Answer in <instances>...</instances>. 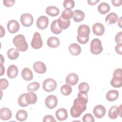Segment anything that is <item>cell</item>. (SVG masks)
Wrapping results in <instances>:
<instances>
[{"mask_svg": "<svg viewBox=\"0 0 122 122\" xmlns=\"http://www.w3.org/2000/svg\"><path fill=\"white\" fill-rule=\"evenodd\" d=\"M77 32V40L78 42L81 44L87 43L89 40L90 27L86 24H82L78 27Z\"/></svg>", "mask_w": 122, "mask_h": 122, "instance_id": "cell-1", "label": "cell"}, {"mask_svg": "<svg viewBox=\"0 0 122 122\" xmlns=\"http://www.w3.org/2000/svg\"><path fill=\"white\" fill-rule=\"evenodd\" d=\"M13 43L16 49L20 51H25L28 48L25 38L22 34H18L15 36L13 39Z\"/></svg>", "mask_w": 122, "mask_h": 122, "instance_id": "cell-2", "label": "cell"}, {"mask_svg": "<svg viewBox=\"0 0 122 122\" xmlns=\"http://www.w3.org/2000/svg\"><path fill=\"white\" fill-rule=\"evenodd\" d=\"M86 109V105H84L79 102L77 99L73 101V106L70 110L71 116L73 118H78L80 116L81 113Z\"/></svg>", "mask_w": 122, "mask_h": 122, "instance_id": "cell-3", "label": "cell"}, {"mask_svg": "<svg viewBox=\"0 0 122 122\" xmlns=\"http://www.w3.org/2000/svg\"><path fill=\"white\" fill-rule=\"evenodd\" d=\"M111 85L114 88H120L122 86V71L121 68L116 69L113 72V78L111 81Z\"/></svg>", "mask_w": 122, "mask_h": 122, "instance_id": "cell-4", "label": "cell"}, {"mask_svg": "<svg viewBox=\"0 0 122 122\" xmlns=\"http://www.w3.org/2000/svg\"><path fill=\"white\" fill-rule=\"evenodd\" d=\"M103 50L102 45V42L100 40L97 38L93 39L90 43V51L93 54L98 55Z\"/></svg>", "mask_w": 122, "mask_h": 122, "instance_id": "cell-5", "label": "cell"}, {"mask_svg": "<svg viewBox=\"0 0 122 122\" xmlns=\"http://www.w3.org/2000/svg\"><path fill=\"white\" fill-rule=\"evenodd\" d=\"M56 87L57 82L54 79L48 78L45 80L43 82L42 88L45 92H52L56 89Z\"/></svg>", "mask_w": 122, "mask_h": 122, "instance_id": "cell-6", "label": "cell"}, {"mask_svg": "<svg viewBox=\"0 0 122 122\" xmlns=\"http://www.w3.org/2000/svg\"><path fill=\"white\" fill-rule=\"evenodd\" d=\"M122 105H120L119 107L114 105L112 106L110 108L108 111V116L110 119H115L118 117L119 115H120V117H122Z\"/></svg>", "mask_w": 122, "mask_h": 122, "instance_id": "cell-7", "label": "cell"}, {"mask_svg": "<svg viewBox=\"0 0 122 122\" xmlns=\"http://www.w3.org/2000/svg\"><path fill=\"white\" fill-rule=\"evenodd\" d=\"M43 43L40 34L36 32L34 33L31 42V46L34 49H39L42 46Z\"/></svg>", "mask_w": 122, "mask_h": 122, "instance_id": "cell-8", "label": "cell"}, {"mask_svg": "<svg viewBox=\"0 0 122 122\" xmlns=\"http://www.w3.org/2000/svg\"><path fill=\"white\" fill-rule=\"evenodd\" d=\"M33 17L30 14H22L20 18V20L22 25L26 27H29L31 26L33 23Z\"/></svg>", "mask_w": 122, "mask_h": 122, "instance_id": "cell-9", "label": "cell"}, {"mask_svg": "<svg viewBox=\"0 0 122 122\" xmlns=\"http://www.w3.org/2000/svg\"><path fill=\"white\" fill-rule=\"evenodd\" d=\"M58 103V99L57 97L53 95L48 96L45 100V104L49 109H53L55 108Z\"/></svg>", "mask_w": 122, "mask_h": 122, "instance_id": "cell-10", "label": "cell"}, {"mask_svg": "<svg viewBox=\"0 0 122 122\" xmlns=\"http://www.w3.org/2000/svg\"><path fill=\"white\" fill-rule=\"evenodd\" d=\"M106 109L103 105L99 104L94 107L93 109V113L97 118H102L106 113Z\"/></svg>", "mask_w": 122, "mask_h": 122, "instance_id": "cell-11", "label": "cell"}, {"mask_svg": "<svg viewBox=\"0 0 122 122\" xmlns=\"http://www.w3.org/2000/svg\"><path fill=\"white\" fill-rule=\"evenodd\" d=\"M7 27L8 31L13 34L18 31L20 29V24L17 20H12L8 22Z\"/></svg>", "mask_w": 122, "mask_h": 122, "instance_id": "cell-12", "label": "cell"}, {"mask_svg": "<svg viewBox=\"0 0 122 122\" xmlns=\"http://www.w3.org/2000/svg\"><path fill=\"white\" fill-rule=\"evenodd\" d=\"M49 24V19L45 16H40L36 21L37 27L41 30H44L47 28Z\"/></svg>", "mask_w": 122, "mask_h": 122, "instance_id": "cell-13", "label": "cell"}, {"mask_svg": "<svg viewBox=\"0 0 122 122\" xmlns=\"http://www.w3.org/2000/svg\"><path fill=\"white\" fill-rule=\"evenodd\" d=\"M33 69L34 71L39 74H42L46 72L47 68L45 64L42 61H36L33 65Z\"/></svg>", "mask_w": 122, "mask_h": 122, "instance_id": "cell-14", "label": "cell"}, {"mask_svg": "<svg viewBox=\"0 0 122 122\" xmlns=\"http://www.w3.org/2000/svg\"><path fill=\"white\" fill-rule=\"evenodd\" d=\"M92 32L97 36H102L105 31V28L104 25L99 22L95 23L92 26Z\"/></svg>", "mask_w": 122, "mask_h": 122, "instance_id": "cell-15", "label": "cell"}, {"mask_svg": "<svg viewBox=\"0 0 122 122\" xmlns=\"http://www.w3.org/2000/svg\"><path fill=\"white\" fill-rule=\"evenodd\" d=\"M79 81V77L77 74L75 73H71L68 74L65 79V81L67 84L74 86L76 85Z\"/></svg>", "mask_w": 122, "mask_h": 122, "instance_id": "cell-16", "label": "cell"}, {"mask_svg": "<svg viewBox=\"0 0 122 122\" xmlns=\"http://www.w3.org/2000/svg\"><path fill=\"white\" fill-rule=\"evenodd\" d=\"M12 116L11 111L8 108L4 107L0 110V118L2 120H10Z\"/></svg>", "mask_w": 122, "mask_h": 122, "instance_id": "cell-17", "label": "cell"}, {"mask_svg": "<svg viewBox=\"0 0 122 122\" xmlns=\"http://www.w3.org/2000/svg\"><path fill=\"white\" fill-rule=\"evenodd\" d=\"M55 116L60 121H63L68 117V112L66 109L64 108H60L55 112Z\"/></svg>", "mask_w": 122, "mask_h": 122, "instance_id": "cell-18", "label": "cell"}, {"mask_svg": "<svg viewBox=\"0 0 122 122\" xmlns=\"http://www.w3.org/2000/svg\"><path fill=\"white\" fill-rule=\"evenodd\" d=\"M68 50L70 53L74 56L79 55L81 51L80 46L76 43H73L70 44L69 46Z\"/></svg>", "mask_w": 122, "mask_h": 122, "instance_id": "cell-19", "label": "cell"}, {"mask_svg": "<svg viewBox=\"0 0 122 122\" xmlns=\"http://www.w3.org/2000/svg\"><path fill=\"white\" fill-rule=\"evenodd\" d=\"M22 78L25 81H30L33 79V75L31 70L29 68L25 67L21 71Z\"/></svg>", "mask_w": 122, "mask_h": 122, "instance_id": "cell-20", "label": "cell"}, {"mask_svg": "<svg viewBox=\"0 0 122 122\" xmlns=\"http://www.w3.org/2000/svg\"><path fill=\"white\" fill-rule=\"evenodd\" d=\"M7 75L9 78L13 79L17 77L18 74V68L15 65H10L7 69Z\"/></svg>", "mask_w": 122, "mask_h": 122, "instance_id": "cell-21", "label": "cell"}, {"mask_svg": "<svg viewBox=\"0 0 122 122\" xmlns=\"http://www.w3.org/2000/svg\"><path fill=\"white\" fill-rule=\"evenodd\" d=\"M85 18V13L81 10H76L73 11V20L75 22H79L81 21Z\"/></svg>", "mask_w": 122, "mask_h": 122, "instance_id": "cell-22", "label": "cell"}, {"mask_svg": "<svg viewBox=\"0 0 122 122\" xmlns=\"http://www.w3.org/2000/svg\"><path fill=\"white\" fill-rule=\"evenodd\" d=\"M118 16L114 12H111L108 14L105 17V21L107 25L115 24L118 20Z\"/></svg>", "mask_w": 122, "mask_h": 122, "instance_id": "cell-23", "label": "cell"}, {"mask_svg": "<svg viewBox=\"0 0 122 122\" xmlns=\"http://www.w3.org/2000/svg\"><path fill=\"white\" fill-rule=\"evenodd\" d=\"M119 92L117 90H112L107 92L106 95V99L110 102L115 101L119 97Z\"/></svg>", "mask_w": 122, "mask_h": 122, "instance_id": "cell-24", "label": "cell"}, {"mask_svg": "<svg viewBox=\"0 0 122 122\" xmlns=\"http://www.w3.org/2000/svg\"><path fill=\"white\" fill-rule=\"evenodd\" d=\"M60 43V40L56 37H51L47 40V45L51 48L58 47Z\"/></svg>", "mask_w": 122, "mask_h": 122, "instance_id": "cell-25", "label": "cell"}, {"mask_svg": "<svg viewBox=\"0 0 122 122\" xmlns=\"http://www.w3.org/2000/svg\"><path fill=\"white\" fill-rule=\"evenodd\" d=\"M57 21L59 27L62 30L68 28L71 23L70 20H65L62 18L61 16L60 17L58 20H57Z\"/></svg>", "mask_w": 122, "mask_h": 122, "instance_id": "cell-26", "label": "cell"}, {"mask_svg": "<svg viewBox=\"0 0 122 122\" xmlns=\"http://www.w3.org/2000/svg\"><path fill=\"white\" fill-rule=\"evenodd\" d=\"M46 13L49 16L51 17H55L60 13L59 9L55 6H48L46 9Z\"/></svg>", "mask_w": 122, "mask_h": 122, "instance_id": "cell-27", "label": "cell"}, {"mask_svg": "<svg viewBox=\"0 0 122 122\" xmlns=\"http://www.w3.org/2000/svg\"><path fill=\"white\" fill-rule=\"evenodd\" d=\"M26 100L28 104H33L35 103L37 100L36 94L33 92L26 93Z\"/></svg>", "mask_w": 122, "mask_h": 122, "instance_id": "cell-28", "label": "cell"}, {"mask_svg": "<svg viewBox=\"0 0 122 122\" xmlns=\"http://www.w3.org/2000/svg\"><path fill=\"white\" fill-rule=\"evenodd\" d=\"M98 11L102 14H105L110 10V6L106 2H102L98 6Z\"/></svg>", "mask_w": 122, "mask_h": 122, "instance_id": "cell-29", "label": "cell"}, {"mask_svg": "<svg viewBox=\"0 0 122 122\" xmlns=\"http://www.w3.org/2000/svg\"><path fill=\"white\" fill-rule=\"evenodd\" d=\"M16 49L12 48L10 49L7 51L8 57L11 60L17 59L19 56V52Z\"/></svg>", "mask_w": 122, "mask_h": 122, "instance_id": "cell-30", "label": "cell"}, {"mask_svg": "<svg viewBox=\"0 0 122 122\" xmlns=\"http://www.w3.org/2000/svg\"><path fill=\"white\" fill-rule=\"evenodd\" d=\"M27 117L28 113L26 111L23 110L18 111L16 114V118L19 121H24L26 120Z\"/></svg>", "mask_w": 122, "mask_h": 122, "instance_id": "cell-31", "label": "cell"}, {"mask_svg": "<svg viewBox=\"0 0 122 122\" xmlns=\"http://www.w3.org/2000/svg\"><path fill=\"white\" fill-rule=\"evenodd\" d=\"M76 99L77 101L81 103L84 105H86L88 101L87 93L80 92L78 94L77 98Z\"/></svg>", "mask_w": 122, "mask_h": 122, "instance_id": "cell-32", "label": "cell"}, {"mask_svg": "<svg viewBox=\"0 0 122 122\" xmlns=\"http://www.w3.org/2000/svg\"><path fill=\"white\" fill-rule=\"evenodd\" d=\"M51 30L52 32L55 34H59L62 32V30L58 26L57 20H54L51 22Z\"/></svg>", "mask_w": 122, "mask_h": 122, "instance_id": "cell-33", "label": "cell"}, {"mask_svg": "<svg viewBox=\"0 0 122 122\" xmlns=\"http://www.w3.org/2000/svg\"><path fill=\"white\" fill-rule=\"evenodd\" d=\"M73 16V12L69 9H65L61 13V17L65 20H70Z\"/></svg>", "mask_w": 122, "mask_h": 122, "instance_id": "cell-34", "label": "cell"}, {"mask_svg": "<svg viewBox=\"0 0 122 122\" xmlns=\"http://www.w3.org/2000/svg\"><path fill=\"white\" fill-rule=\"evenodd\" d=\"M72 91V88L71 86L68 84H65L62 85L61 88V93L65 96L70 95Z\"/></svg>", "mask_w": 122, "mask_h": 122, "instance_id": "cell-35", "label": "cell"}, {"mask_svg": "<svg viewBox=\"0 0 122 122\" xmlns=\"http://www.w3.org/2000/svg\"><path fill=\"white\" fill-rule=\"evenodd\" d=\"M40 87V84L37 81H34L30 83L27 86V90L29 92H33L37 91Z\"/></svg>", "mask_w": 122, "mask_h": 122, "instance_id": "cell-36", "label": "cell"}, {"mask_svg": "<svg viewBox=\"0 0 122 122\" xmlns=\"http://www.w3.org/2000/svg\"><path fill=\"white\" fill-rule=\"evenodd\" d=\"M25 96H26V93H24L21 94L18 98V104L21 107H25L29 105L28 103L26 101Z\"/></svg>", "mask_w": 122, "mask_h": 122, "instance_id": "cell-37", "label": "cell"}, {"mask_svg": "<svg viewBox=\"0 0 122 122\" xmlns=\"http://www.w3.org/2000/svg\"><path fill=\"white\" fill-rule=\"evenodd\" d=\"M78 89L80 92L87 93L89 91L90 86L87 82H82L79 85Z\"/></svg>", "mask_w": 122, "mask_h": 122, "instance_id": "cell-38", "label": "cell"}, {"mask_svg": "<svg viewBox=\"0 0 122 122\" xmlns=\"http://www.w3.org/2000/svg\"><path fill=\"white\" fill-rule=\"evenodd\" d=\"M63 5L65 9L71 10L75 6V2L72 0H65L63 1Z\"/></svg>", "mask_w": 122, "mask_h": 122, "instance_id": "cell-39", "label": "cell"}, {"mask_svg": "<svg viewBox=\"0 0 122 122\" xmlns=\"http://www.w3.org/2000/svg\"><path fill=\"white\" fill-rule=\"evenodd\" d=\"M82 121L84 122H94V119L93 116L89 113L85 114L82 117Z\"/></svg>", "mask_w": 122, "mask_h": 122, "instance_id": "cell-40", "label": "cell"}, {"mask_svg": "<svg viewBox=\"0 0 122 122\" xmlns=\"http://www.w3.org/2000/svg\"><path fill=\"white\" fill-rule=\"evenodd\" d=\"M9 85V82L6 79H1L0 80V88L1 90L6 89Z\"/></svg>", "mask_w": 122, "mask_h": 122, "instance_id": "cell-41", "label": "cell"}, {"mask_svg": "<svg viewBox=\"0 0 122 122\" xmlns=\"http://www.w3.org/2000/svg\"><path fill=\"white\" fill-rule=\"evenodd\" d=\"M43 122H56L55 119L54 117L51 115H45L43 119Z\"/></svg>", "mask_w": 122, "mask_h": 122, "instance_id": "cell-42", "label": "cell"}, {"mask_svg": "<svg viewBox=\"0 0 122 122\" xmlns=\"http://www.w3.org/2000/svg\"><path fill=\"white\" fill-rule=\"evenodd\" d=\"M15 1L14 0H4L3 1V4L8 7H10L14 5Z\"/></svg>", "mask_w": 122, "mask_h": 122, "instance_id": "cell-43", "label": "cell"}, {"mask_svg": "<svg viewBox=\"0 0 122 122\" xmlns=\"http://www.w3.org/2000/svg\"><path fill=\"white\" fill-rule=\"evenodd\" d=\"M122 43H117L115 47V51L117 53L122 55Z\"/></svg>", "mask_w": 122, "mask_h": 122, "instance_id": "cell-44", "label": "cell"}, {"mask_svg": "<svg viewBox=\"0 0 122 122\" xmlns=\"http://www.w3.org/2000/svg\"><path fill=\"white\" fill-rule=\"evenodd\" d=\"M122 32L121 31L117 33L115 37V41L117 43H122Z\"/></svg>", "mask_w": 122, "mask_h": 122, "instance_id": "cell-45", "label": "cell"}, {"mask_svg": "<svg viewBox=\"0 0 122 122\" xmlns=\"http://www.w3.org/2000/svg\"><path fill=\"white\" fill-rule=\"evenodd\" d=\"M112 5L115 7L120 6L122 5V1L121 0H111Z\"/></svg>", "mask_w": 122, "mask_h": 122, "instance_id": "cell-46", "label": "cell"}, {"mask_svg": "<svg viewBox=\"0 0 122 122\" xmlns=\"http://www.w3.org/2000/svg\"><path fill=\"white\" fill-rule=\"evenodd\" d=\"M99 1H100V0H87L88 4L90 5H94Z\"/></svg>", "mask_w": 122, "mask_h": 122, "instance_id": "cell-47", "label": "cell"}, {"mask_svg": "<svg viewBox=\"0 0 122 122\" xmlns=\"http://www.w3.org/2000/svg\"><path fill=\"white\" fill-rule=\"evenodd\" d=\"M5 72V68L2 65V63H0V75H2Z\"/></svg>", "mask_w": 122, "mask_h": 122, "instance_id": "cell-48", "label": "cell"}, {"mask_svg": "<svg viewBox=\"0 0 122 122\" xmlns=\"http://www.w3.org/2000/svg\"><path fill=\"white\" fill-rule=\"evenodd\" d=\"M0 29H1V31H0V37H2L3 36L5 35V29L3 28V27L0 25Z\"/></svg>", "mask_w": 122, "mask_h": 122, "instance_id": "cell-49", "label": "cell"}, {"mask_svg": "<svg viewBox=\"0 0 122 122\" xmlns=\"http://www.w3.org/2000/svg\"><path fill=\"white\" fill-rule=\"evenodd\" d=\"M119 20H118V25H119V26L120 27V28H122V25H121V23H122V17H120L119 18H118Z\"/></svg>", "mask_w": 122, "mask_h": 122, "instance_id": "cell-50", "label": "cell"}, {"mask_svg": "<svg viewBox=\"0 0 122 122\" xmlns=\"http://www.w3.org/2000/svg\"><path fill=\"white\" fill-rule=\"evenodd\" d=\"M0 63H3V62H4V59L3 58V56L2 55H0Z\"/></svg>", "mask_w": 122, "mask_h": 122, "instance_id": "cell-51", "label": "cell"}]
</instances>
